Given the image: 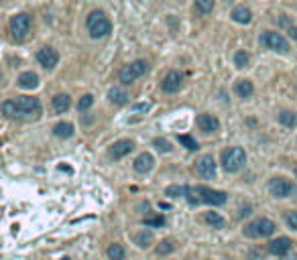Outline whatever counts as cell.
Wrapping results in <instances>:
<instances>
[{"instance_id": "cell-1", "label": "cell", "mask_w": 297, "mask_h": 260, "mask_svg": "<svg viewBox=\"0 0 297 260\" xmlns=\"http://www.w3.org/2000/svg\"><path fill=\"white\" fill-rule=\"evenodd\" d=\"M2 112L8 118H37L41 114L39 98L19 96L15 100H6L2 104Z\"/></svg>"}, {"instance_id": "cell-2", "label": "cell", "mask_w": 297, "mask_h": 260, "mask_svg": "<svg viewBox=\"0 0 297 260\" xmlns=\"http://www.w3.org/2000/svg\"><path fill=\"white\" fill-rule=\"evenodd\" d=\"M184 197L191 203V206H200V203H208V206H224L228 195L224 191H216L210 189L205 185H196V187H189L186 185V193Z\"/></svg>"}, {"instance_id": "cell-3", "label": "cell", "mask_w": 297, "mask_h": 260, "mask_svg": "<svg viewBox=\"0 0 297 260\" xmlns=\"http://www.w3.org/2000/svg\"><path fill=\"white\" fill-rule=\"evenodd\" d=\"M86 25H88L90 37H92V39L108 37V35H110V31H112V22L106 18V15L102 13V10H94V13H90Z\"/></svg>"}, {"instance_id": "cell-4", "label": "cell", "mask_w": 297, "mask_h": 260, "mask_svg": "<svg viewBox=\"0 0 297 260\" xmlns=\"http://www.w3.org/2000/svg\"><path fill=\"white\" fill-rule=\"evenodd\" d=\"M246 163V153L241 146H230V149L222 151V167L228 173H238Z\"/></svg>"}, {"instance_id": "cell-5", "label": "cell", "mask_w": 297, "mask_h": 260, "mask_svg": "<svg viewBox=\"0 0 297 260\" xmlns=\"http://www.w3.org/2000/svg\"><path fill=\"white\" fill-rule=\"evenodd\" d=\"M275 230H277L275 222H271L267 218H259L244 228V236L246 238H269V236L275 234Z\"/></svg>"}, {"instance_id": "cell-6", "label": "cell", "mask_w": 297, "mask_h": 260, "mask_svg": "<svg viewBox=\"0 0 297 260\" xmlns=\"http://www.w3.org/2000/svg\"><path fill=\"white\" fill-rule=\"evenodd\" d=\"M259 43L262 45L265 49H271V51H279V53H287L289 51V43L285 39L281 33L277 31H265L262 35L259 37Z\"/></svg>"}, {"instance_id": "cell-7", "label": "cell", "mask_w": 297, "mask_h": 260, "mask_svg": "<svg viewBox=\"0 0 297 260\" xmlns=\"http://www.w3.org/2000/svg\"><path fill=\"white\" fill-rule=\"evenodd\" d=\"M148 71V63L145 61V59H136V61H132V63H129V65H124L122 69H120V73H118V80L122 82V84H132L134 80H139L141 75H145Z\"/></svg>"}, {"instance_id": "cell-8", "label": "cell", "mask_w": 297, "mask_h": 260, "mask_svg": "<svg viewBox=\"0 0 297 260\" xmlns=\"http://www.w3.org/2000/svg\"><path fill=\"white\" fill-rule=\"evenodd\" d=\"M10 33H13L15 41H22L27 39V35L31 33V17L27 13H19L10 18Z\"/></svg>"}, {"instance_id": "cell-9", "label": "cell", "mask_w": 297, "mask_h": 260, "mask_svg": "<svg viewBox=\"0 0 297 260\" xmlns=\"http://www.w3.org/2000/svg\"><path fill=\"white\" fill-rule=\"evenodd\" d=\"M269 191H271V195L273 197H291L297 193V187L291 183V181L287 179H283V177H275V179H271L269 181Z\"/></svg>"}, {"instance_id": "cell-10", "label": "cell", "mask_w": 297, "mask_h": 260, "mask_svg": "<svg viewBox=\"0 0 297 260\" xmlns=\"http://www.w3.org/2000/svg\"><path fill=\"white\" fill-rule=\"evenodd\" d=\"M196 171L200 173V177L204 179H214L216 177V161L210 155L200 156V161L196 163Z\"/></svg>"}, {"instance_id": "cell-11", "label": "cell", "mask_w": 297, "mask_h": 260, "mask_svg": "<svg viewBox=\"0 0 297 260\" xmlns=\"http://www.w3.org/2000/svg\"><path fill=\"white\" fill-rule=\"evenodd\" d=\"M37 61L45 67V69H53L59 61V53H57L53 47H41L37 53Z\"/></svg>"}, {"instance_id": "cell-12", "label": "cell", "mask_w": 297, "mask_h": 260, "mask_svg": "<svg viewBox=\"0 0 297 260\" xmlns=\"http://www.w3.org/2000/svg\"><path fill=\"white\" fill-rule=\"evenodd\" d=\"M181 84H184V75H181L179 71H169L163 77L161 87H163V92H167V94H175L177 89L181 87Z\"/></svg>"}, {"instance_id": "cell-13", "label": "cell", "mask_w": 297, "mask_h": 260, "mask_svg": "<svg viewBox=\"0 0 297 260\" xmlns=\"http://www.w3.org/2000/svg\"><path fill=\"white\" fill-rule=\"evenodd\" d=\"M196 124H198V128L202 132H216V130H220V120L212 116V114H200L196 118Z\"/></svg>"}, {"instance_id": "cell-14", "label": "cell", "mask_w": 297, "mask_h": 260, "mask_svg": "<svg viewBox=\"0 0 297 260\" xmlns=\"http://www.w3.org/2000/svg\"><path fill=\"white\" fill-rule=\"evenodd\" d=\"M132 149H134V142L129 139H122L118 142H114V146L110 149V156L112 159H122V156H127Z\"/></svg>"}, {"instance_id": "cell-15", "label": "cell", "mask_w": 297, "mask_h": 260, "mask_svg": "<svg viewBox=\"0 0 297 260\" xmlns=\"http://www.w3.org/2000/svg\"><path fill=\"white\" fill-rule=\"evenodd\" d=\"M153 165H155V159H153V155L151 153H141L139 156L134 159V171L136 173H148L153 169Z\"/></svg>"}, {"instance_id": "cell-16", "label": "cell", "mask_w": 297, "mask_h": 260, "mask_svg": "<svg viewBox=\"0 0 297 260\" xmlns=\"http://www.w3.org/2000/svg\"><path fill=\"white\" fill-rule=\"evenodd\" d=\"M289 248H291V240H289V238H285V236H281V238L271 240V242H269V252H271V254H275V256L287 254V252H289Z\"/></svg>"}, {"instance_id": "cell-17", "label": "cell", "mask_w": 297, "mask_h": 260, "mask_svg": "<svg viewBox=\"0 0 297 260\" xmlns=\"http://www.w3.org/2000/svg\"><path fill=\"white\" fill-rule=\"evenodd\" d=\"M17 84H19V87H22V89H33V87L39 86V75H37L35 71H25V73L19 75Z\"/></svg>"}, {"instance_id": "cell-18", "label": "cell", "mask_w": 297, "mask_h": 260, "mask_svg": "<svg viewBox=\"0 0 297 260\" xmlns=\"http://www.w3.org/2000/svg\"><path fill=\"white\" fill-rule=\"evenodd\" d=\"M72 106V98L67 94H57L53 100H51V108L57 112V114H63V112H67Z\"/></svg>"}, {"instance_id": "cell-19", "label": "cell", "mask_w": 297, "mask_h": 260, "mask_svg": "<svg viewBox=\"0 0 297 260\" xmlns=\"http://www.w3.org/2000/svg\"><path fill=\"white\" fill-rule=\"evenodd\" d=\"M230 17H232L234 22H241V25H248L250 18H253V13H250L246 6H236V8L232 10Z\"/></svg>"}, {"instance_id": "cell-20", "label": "cell", "mask_w": 297, "mask_h": 260, "mask_svg": "<svg viewBox=\"0 0 297 260\" xmlns=\"http://www.w3.org/2000/svg\"><path fill=\"white\" fill-rule=\"evenodd\" d=\"M234 92L241 98H250L253 92H255V86H253V82H248V80H238L236 86H234Z\"/></svg>"}, {"instance_id": "cell-21", "label": "cell", "mask_w": 297, "mask_h": 260, "mask_svg": "<svg viewBox=\"0 0 297 260\" xmlns=\"http://www.w3.org/2000/svg\"><path fill=\"white\" fill-rule=\"evenodd\" d=\"M53 134H55L57 139H70L72 134H74V124H70V122L55 124V126H53Z\"/></svg>"}, {"instance_id": "cell-22", "label": "cell", "mask_w": 297, "mask_h": 260, "mask_svg": "<svg viewBox=\"0 0 297 260\" xmlns=\"http://www.w3.org/2000/svg\"><path fill=\"white\" fill-rule=\"evenodd\" d=\"M108 100L112 102V104L122 106V104H127V102H129V94H127V92H122L120 87H112L110 92H108Z\"/></svg>"}, {"instance_id": "cell-23", "label": "cell", "mask_w": 297, "mask_h": 260, "mask_svg": "<svg viewBox=\"0 0 297 260\" xmlns=\"http://www.w3.org/2000/svg\"><path fill=\"white\" fill-rule=\"evenodd\" d=\"M277 118H279V122L283 124V126H287V128H295L297 126V114H295V112L283 110Z\"/></svg>"}, {"instance_id": "cell-24", "label": "cell", "mask_w": 297, "mask_h": 260, "mask_svg": "<svg viewBox=\"0 0 297 260\" xmlns=\"http://www.w3.org/2000/svg\"><path fill=\"white\" fill-rule=\"evenodd\" d=\"M204 220L208 222L212 228H224V218L220 216V213H216V211H208L204 216Z\"/></svg>"}, {"instance_id": "cell-25", "label": "cell", "mask_w": 297, "mask_h": 260, "mask_svg": "<svg viewBox=\"0 0 297 260\" xmlns=\"http://www.w3.org/2000/svg\"><path fill=\"white\" fill-rule=\"evenodd\" d=\"M134 242L139 244L141 248H148V246H151V242H153V234L143 230V232H139V234L134 236Z\"/></svg>"}, {"instance_id": "cell-26", "label": "cell", "mask_w": 297, "mask_h": 260, "mask_svg": "<svg viewBox=\"0 0 297 260\" xmlns=\"http://www.w3.org/2000/svg\"><path fill=\"white\" fill-rule=\"evenodd\" d=\"M106 254H108L110 260H124V248L120 244H110Z\"/></svg>"}, {"instance_id": "cell-27", "label": "cell", "mask_w": 297, "mask_h": 260, "mask_svg": "<svg viewBox=\"0 0 297 260\" xmlns=\"http://www.w3.org/2000/svg\"><path fill=\"white\" fill-rule=\"evenodd\" d=\"M177 140H179V144H184L187 151H198V149H200L198 140H196V139H191L189 134H181V137H177Z\"/></svg>"}, {"instance_id": "cell-28", "label": "cell", "mask_w": 297, "mask_h": 260, "mask_svg": "<svg viewBox=\"0 0 297 260\" xmlns=\"http://www.w3.org/2000/svg\"><path fill=\"white\" fill-rule=\"evenodd\" d=\"M214 6H216V0H196V8H198V13H202V15L212 13Z\"/></svg>"}, {"instance_id": "cell-29", "label": "cell", "mask_w": 297, "mask_h": 260, "mask_svg": "<svg viewBox=\"0 0 297 260\" xmlns=\"http://www.w3.org/2000/svg\"><path fill=\"white\" fill-rule=\"evenodd\" d=\"M175 250V242L173 240H163L161 244L157 246V254H169Z\"/></svg>"}, {"instance_id": "cell-30", "label": "cell", "mask_w": 297, "mask_h": 260, "mask_svg": "<svg viewBox=\"0 0 297 260\" xmlns=\"http://www.w3.org/2000/svg\"><path fill=\"white\" fill-rule=\"evenodd\" d=\"M248 61H250V57H248V53H246V51H238V53L234 55V65H236V67H241V69L248 65Z\"/></svg>"}, {"instance_id": "cell-31", "label": "cell", "mask_w": 297, "mask_h": 260, "mask_svg": "<svg viewBox=\"0 0 297 260\" xmlns=\"http://www.w3.org/2000/svg\"><path fill=\"white\" fill-rule=\"evenodd\" d=\"M147 228H163L165 225V218L163 216H157V218H145V222H143Z\"/></svg>"}, {"instance_id": "cell-32", "label": "cell", "mask_w": 297, "mask_h": 260, "mask_svg": "<svg viewBox=\"0 0 297 260\" xmlns=\"http://www.w3.org/2000/svg\"><path fill=\"white\" fill-rule=\"evenodd\" d=\"M92 104H94V96H92V94H86L82 100L77 102V110L84 112V110H88V108H92Z\"/></svg>"}, {"instance_id": "cell-33", "label": "cell", "mask_w": 297, "mask_h": 260, "mask_svg": "<svg viewBox=\"0 0 297 260\" xmlns=\"http://www.w3.org/2000/svg\"><path fill=\"white\" fill-rule=\"evenodd\" d=\"M285 222L291 230H297V211H287L285 213Z\"/></svg>"}, {"instance_id": "cell-34", "label": "cell", "mask_w": 297, "mask_h": 260, "mask_svg": "<svg viewBox=\"0 0 297 260\" xmlns=\"http://www.w3.org/2000/svg\"><path fill=\"white\" fill-rule=\"evenodd\" d=\"M153 144L157 146L159 151H163V153H169L171 149H173V146H171L167 140H163V139H155V140H153Z\"/></svg>"}, {"instance_id": "cell-35", "label": "cell", "mask_w": 297, "mask_h": 260, "mask_svg": "<svg viewBox=\"0 0 297 260\" xmlns=\"http://www.w3.org/2000/svg\"><path fill=\"white\" fill-rule=\"evenodd\" d=\"M148 108H151V104H148V102H143V104H134V106H132V110H136V112L148 110Z\"/></svg>"}, {"instance_id": "cell-36", "label": "cell", "mask_w": 297, "mask_h": 260, "mask_svg": "<svg viewBox=\"0 0 297 260\" xmlns=\"http://www.w3.org/2000/svg\"><path fill=\"white\" fill-rule=\"evenodd\" d=\"M289 37L293 41H297V27H289Z\"/></svg>"}, {"instance_id": "cell-37", "label": "cell", "mask_w": 297, "mask_h": 260, "mask_svg": "<svg viewBox=\"0 0 297 260\" xmlns=\"http://www.w3.org/2000/svg\"><path fill=\"white\" fill-rule=\"evenodd\" d=\"M281 260H297V256H295V254H289V252H287V254H283V256H281Z\"/></svg>"}, {"instance_id": "cell-38", "label": "cell", "mask_w": 297, "mask_h": 260, "mask_svg": "<svg viewBox=\"0 0 297 260\" xmlns=\"http://www.w3.org/2000/svg\"><path fill=\"white\" fill-rule=\"evenodd\" d=\"M248 213H250V206H246V208L241 211V218H242V216H248Z\"/></svg>"}, {"instance_id": "cell-39", "label": "cell", "mask_w": 297, "mask_h": 260, "mask_svg": "<svg viewBox=\"0 0 297 260\" xmlns=\"http://www.w3.org/2000/svg\"><path fill=\"white\" fill-rule=\"evenodd\" d=\"M295 177H297V169H295Z\"/></svg>"}, {"instance_id": "cell-40", "label": "cell", "mask_w": 297, "mask_h": 260, "mask_svg": "<svg viewBox=\"0 0 297 260\" xmlns=\"http://www.w3.org/2000/svg\"><path fill=\"white\" fill-rule=\"evenodd\" d=\"M61 260H67V258H61Z\"/></svg>"}]
</instances>
